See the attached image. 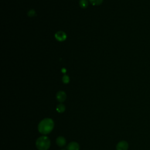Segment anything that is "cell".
<instances>
[{
    "instance_id": "obj_12",
    "label": "cell",
    "mask_w": 150,
    "mask_h": 150,
    "mask_svg": "<svg viewBox=\"0 0 150 150\" xmlns=\"http://www.w3.org/2000/svg\"><path fill=\"white\" fill-rule=\"evenodd\" d=\"M28 15L30 17H32V16H35V15H36V13H35V10L31 9L30 11H29L28 12Z\"/></svg>"
},
{
    "instance_id": "obj_11",
    "label": "cell",
    "mask_w": 150,
    "mask_h": 150,
    "mask_svg": "<svg viewBox=\"0 0 150 150\" xmlns=\"http://www.w3.org/2000/svg\"><path fill=\"white\" fill-rule=\"evenodd\" d=\"M62 80H63V82L64 83V84H67L69 82V77L67 76V75H64L63 78H62Z\"/></svg>"
},
{
    "instance_id": "obj_5",
    "label": "cell",
    "mask_w": 150,
    "mask_h": 150,
    "mask_svg": "<svg viewBox=\"0 0 150 150\" xmlns=\"http://www.w3.org/2000/svg\"><path fill=\"white\" fill-rule=\"evenodd\" d=\"M56 98L57 101L60 103H62L65 101L66 98V93L63 91H60L56 94Z\"/></svg>"
},
{
    "instance_id": "obj_9",
    "label": "cell",
    "mask_w": 150,
    "mask_h": 150,
    "mask_svg": "<svg viewBox=\"0 0 150 150\" xmlns=\"http://www.w3.org/2000/svg\"><path fill=\"white\" fill-rule=\"evenodd\" d=\"M65 108H66L65 106L61 103L57 105V106L56 107V110L58 112H60V113L63 112L65 111Z\"/></svg>"
},
{
    "instance_id": "obj_14",
    "label": "cell",
    "mask_w": 150,
    "mask_h": 150,
    "mask_svg": "<svg viewBox=\"0 0 150 150\" xmlns=\"http://www.w3.org/2000/svg\"><path fill=\"white\" fill-rule=\"evenodd\" d=\"M62 150H66V149H62Z\"/></svg>"
},
{
    "instance_id": "obj_3",
    "label": "cell",
    "mask_w": 150,
    "mask_h": 150,
    "mask_svg": "<svg viewBox=\"0 0 150 150\" xmlns=\"http://www.w3.org/2000/svg\"><path fill=\"white\" fill-rule=\"evenodd\" d=\"M55 38L59 42L64 41L67 38V35L63 31H59L54 35Z\"/></svg>"
},
{
    "instance_id": "obj_7",
    "label": "cell",
    "mask_w": 150,
    "mask_h": 150,
    "mask_svg": "<svg viewBox=\"0 0 150 150\" xmlns=\"http://www.w3.org/2000/svg\"><path fill=\"white\" fill-rule=\"evenodd\" d=\"M56 144L60 147L63 146L66 144V139L61 136L58 137L56 139Z\"/></svg>"
},
{
    "instance_id": "obj_8",
    "label": "cell",
    "mask_w": 150,
    "mask_h": 150,
    "mask_svg": "<svg viewBox=\"0 0 150 150\" xmlns=\"http://www.w3.org/2000/svg\"><path fill=\"white\" fill-rule=\"evenodd\" d=\"M88 5V2L87 0H80L79 1V5L82 8H86Z\"/></svg>"
},
{
    "instance_id": "obj_6",
    "label": "cell",
    "mask_w": 150,
    "mask_h": 150,
    "mask_svg": "<svg viewBox=\"0 0 150 150\" xmlns=\"http://www.w3.org/2000/svg\"><path fill=\"white\" fill-rule=\"evenodd\" d=\"M80 146L78 143L76 142H71L67 146V150H79Z\"/></svg>"
},
{
    "instance_id": "obj_10",
    "label": "cell",
    "mask_w": 150,
    "mask_h": 150,
    "mask_svg": "<svg viewBox=\"0 0 150 150\" xmlns=\"http://www.w3.org/2000/svg\"><path fill=\"white\" fill-rule=\"evenodd\" d=\"M89 1L93 5H99L102 4L103 0H89Z\"/></svg>"
},
{
    "instance_id": "obj_4",
    "label": "cell",
    "mask_w": 150,
    "mask_h": 150,
    "mask_svg": "<svg viewBox=\"0 0 150 150\" xmlns=\"http://www.w3.org/2000/svg\"><path fill=\"white\" fill-rule=\"evenodd\" d=\"M128 148V144L125 141L119 142L116 146L117 150H127Z\"/></svg>"
},
{
    "instance_id": "obj_1",
    "label": "cell",
    "mask_w": 150,
    "mask_h": 150,
    "mask_svg": "<svg viewBox=\"0 0 150 150\" xmlns=\"http://www.w3.org/2000/svg\"><path fill=\"white\" fill-rule=\"evenodd\" d=\"M54 127V122L51 118H45L38 125V130L42 134H49Z\"/></svg>"
},
{
    "instance_id": "obj_13",
    "label": "cell",
    "mask_w": 150,
    "mask_h": 150,
    "mask_svg": "<svg viewBox=\"0 0 150 150\" xmlns=\"http://www.w3.org/2000/svg\"><path fill=\"white\" fill-rule=\"evenodd\" d=\"M62 71L64 73L66 71V70L64 68H63V69H62Z\"/></svg>"
},
{
    "instance_id": "obj_2",
    "label": "cell",
    "mask_w": 150,
    "mask_h": 150,
    "mask_svg": "<svg viewBox=\"0 0 150 150\" xmlns=\"http://www.w3.org/2000/svg\"><path fill=\"white\" fill-rule=\"evenodd\" d=\"M36 146L39 150H47L50 146L49 138L46 136H42L39 137L36 140Z\"/></svg>"
}]
</instances>
